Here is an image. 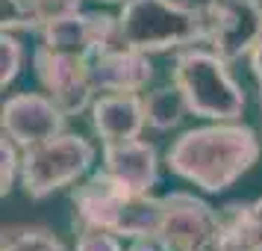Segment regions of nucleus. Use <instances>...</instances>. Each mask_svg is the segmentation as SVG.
<instances>
[{"instance_id": "obj_1", "label": "nucleus", "mask_w": 262, "mask_h": 251, "mask_svg": "<svg viewBox=\"0 0 262 251\" xmlns=\"http://www.w3.org/2000/svg\"><path fill=\"white\" fill-rule=\"evenodd\" d=\"M262 139L245 121H206L177 133L165 151V168L203 195H221L256 168Z\"/></svg>"}, {"instance_id": "obj_2", "label": "nucleus", "mask_w": 262, "mask_h": 251, "mask_svg": "<svg viewBox=\"0 0 262 251\" xmlns=\"http://www.w3.org/2000/svg\"><path fill=\"white\" fill-rule=\"evenodd\" d=\"M71 216L77 227H103L133 242L159 230L162 195L136 192L97 168L71 189Z\"/></svg>"}, {"instance_id": "obj_3", "label": "nucleus", "mask_w": 262, "mask_h": 251, "mask_svg": "<svg viewBox=\"0 0 262 251\" xmlns=\"http://www.w3.org/2000/svg\"><path fill=\"white\" fill-rule=\"evenodd\" d=\"M230 65L233 62L206 45L174 53L168 77L180 89V95L194 119L238 121L245 115L248 95H245V89L236 80Z\"/></svg>"}, {"instance_id": "obj_4", "label": "nucleus", "mask_w": 262, "mask_h": 251, "mask_svg": "<svg viewBox=\"0 0 262 251\" xmlns=\"http://www.w3.org/2000/svg\"><path fill=\"white\" fill-rule=\"evenodd\" d=\"M118 42L150 56L206 45L203 9L186 0H124L118 9Z\"/></svg>"}, {"instance_id": "obj_5", "label": "nucleus", "mask_w": 262, "mask_h": 251, "mask_svg": "<svg viewBox=\"0 0 262 251\" xmlns=\"http://www.w3.org/2000/svg\"><path fill=\"white\" fill-rule=\"evenodd\" d=\"M97 163V148L80 133L62 130L48 142L24 151L21 163V189L30 201H45L62 189H74L92 175Z\"/></svg>"}, {"instance_id": "obj_6", "label": "nucleus", "mask_w": 262, "mask_h": 251, "mask_svg": "<svg viewBox=\"0 0 262 251\" xmlns=\"http://www.w3.org/2000/svg\"><path fill=\"white\" fill-rule=\"evenodd\" d=\"M224 234V213L189 189L162 195V219L156 237L168 251H212Z\"/></svg>"}, {"instance_id": "obj_7", "label": "nucleus", "mask_w": 262, "mask_h": 251, "mask_svg": "<svg viewBox=\"0 0 262 251\" xmlns=\"http://www.w3.org/2000/svg\"><path fill=\"white\" fill-rule=\"evenodd\" d=\"M33 74L38 80V89L50 95L68 115H83L92 109L95 98L100 95L95 83L92 60L50 50L45 45H36L33 50Z\"/></svg>"}, {"instance_id": "obj_8", "label": "nucleus", "mask_w": 262, "mask_h": 251, "mask_svg": "<svg viewBox=\"0 0 262 251\" xmlns=\"http://www.w3.org/2000/svg\"><path fill=\"white\" fill-rule=\"evenodd\" d=\"M206 48L224 60H248L262 36V0H203Z\"/></svg>"}, {"instance_id": "obj_9", "label": "nucleus", "mask_w": 262, "mask_h": 251, "mask_svg": "<svg viewBox=\"0 0 262 251\" xmlns=\"http://www.w3.org/2000/svg\"><path fill=\"white\" fill-rule=\"evenodd\" d=\"M68 112L45 92H15L3 101L0 133L9 136L21 151L41 145L68 130Z\"/></svg>"}, {"instance_id": "obj_10", "label": "nucleus", "mask_w": 262, "mask_h": 251, "mask_svg": "<svg viewBox=\"0 0 262 251\" xmlns=\"http://www.w3.org/2000/svg\"><path fill=\"white\" fill-rule=\"evenodd\" d=\"M38 45L62 53H74L83 60H95L112 45H118V15L112 12H89L80 9L50 21L38 30Z\"/></svg>"}, {"instance_id": "obj_11", "label": "nucleus", "mask_w": 262, "mask_h": 251, "mask_svg": "<svg viewBox=\"0 0 262 251\" xmlns=\"http://www.w3.org/2000/svg\"><path fill=\"white\" fill-rule=\"evenodd\" d=\"M165 160L159 157L156 145L147 142L144 136L127 139V142L100 145V168L136 192L156 189V183H159V166Z\"/></svg>"}, {"instance_id": "obj_12", "label": "nucleus", "mask_w": 262, "mask_h": 251, "mask_svg": "<svg viewBox=\"0 0 262 251\" xmlns=\"http://www.w3.org/2000/svg\"><path fill=\"white\" fill-rule=\"evenodd\" d=\"M95 68V83L97 92H133V95H144L154 86L156 68L154 56L144 50L127 48V45H112L103 50L100 56L92 60Z\"/></svg>"}, {"instance_id": "obj_13", "label": "nucleus", "mask_w": 262, "mask_h": 251, "mask_svg": "<svg viewBox=\"0 0 262 251\" xmlns=\"http://www.w3.org/2000/svg\"><path fill=\"white\" fill-rule=\"evenodd\" d=\"M89 121L100 145L139 139L147 130L144 101L133 92H100L89 109Z\"/></svg>"}, {"instance_id": "obj_14", "label": "nucleus", "mask_w": 262, "mask_h": 251, "mask_svg": "<svg viewBox=\"0 0 262 251\" xmlns=\"http://www.w3.org/2000/svg\"><path fill=\"white\" fill-rule=\"evenodd\" d=\"M144 101V119H147V130L154 133H174L183 127V121L191 112L186 107V101L180 95V89L174 83L168 86H150L142 95Z\"/></svg>"}, {"instance_id": "obj_15", "label": "nucleus", "mask_w": 262, "mask_h": 251, "mask_svg": "<svg viewBox=\"0 0 262 251\" xmlns=\"http://www.w3.org/2000/svg\"><path fill=\"white\" fill-rule=\"evenodd\" d=\"M224 225L248 251H262V198L236 201L221 210Z\"/></svg>"}, {"instance_id": "obj_16", "label": "nucleus", "mask_w": 262, "mask_h": 251, "mask_svg": "<svg viewBox=\"0 0 262 251\" xmlns=\"http://www.w3.org/2000/svg\"><path fill=\"white\" fill-rule=\"evenodd\" d=\"M0 251H68L56 230L48 225H6L3 237H0Z\"/></svg>"}, {"instance_id": "obj_17", "label": "nucleus", "mask_w": 262, "mask_h": 251, "mask_svg": "<svg viewBox=\"0 0 262 251\" xmlns=\"http://www.w3.org/2000/svg\"><path fill=\"white\" fill-rule=\"evenodd\" d=\"M27 62V45L21 33H3L0 30V86L3 92L18 80V74L24 71Z\"/></svg>"}, {"instance_id": "obj_18", "label": "nucleus", "mask_w": 262, "mask_h": 251, "mask_svg": "<svg viewBox=\"0 0 262 251\" xmlns=\"http://www.w3.org/2000/svg\"><path fill=\"white\" fill-rule=\"evenodd\" d=\"M21 163H24V151L0 133V192L9 195L15 186H21Z\"/></svg>"}, {"instance_id": "obj_19", "label": "nucleus", "mask_w": 262, "mask_h": 251, "mask_svg": "<svg viewBox=\"0 0 262 251\" xmlns=\"http://www.w3.org/2000/svg\"><path fill=\"white\" fill-rule=\"evenodd\" d=\"M33 21H36V33L50 21H59L65 15H74L83 9V0H24Z\"/></svg>"}, {"instance_id": "obj_20", "label": "nucleus", "mask_w": 262, "mask_h": 251, "mask_svg": "<svg viewBox=\"0 0 262 251\" xmlns=\"http://www.w3.org/2000/svg\"><path fill=\"white\" fill-rule=\"evenodd\" d=\"M127 239H121L112 230L103 227H77V239H74L71 251H127L124 245Z\"/></svg>"}, {"instance_id": "obj_21", "label": "nucleus", "mask_w": 262, "mask_h": 251, "mask_svg": "<svg viewBox=\"0 0 262 251\" xmlns=\"http://www.w3.org/2000/svg\"><path fill=\"white\" fill-rule=\"evenodd\" d=\"M0 30L3 33H36V21L24 0H0Z\"/></svg>"}, {"instance_id": "obj_22", "label": "nucleus", "mask_w": 262, "mask_h": 251, "mask_svg": "<svg viewBox=\"0 0 262 251\" xmlns=\"http://www.w3.org/2000/svg\"><path fill=\"white\" fill-rule=\"evenodd\" d=\"M248 65H250V74H253V83H256V98H259V112H262V36L248 53Z\"/></svg>"}, {"instance_id": "obj_23", "label": "nucleus", "mask_w": 262, "mask_h": 251, "mask_svg": "<svg viewBox=\"0 0 262 251\" xmlns=\"http://www.w3.org/2000/svg\"><path fill=\"white\" fill-rule=\"evenodd\" d=\"M127 251H168V245L154 234V237H142V239L127 242Z\"/></svg>"}, {"instance_id": "obj_24", "label": "nucleus", "mask_w": 262, "mask_h": 251, "mask_svg": "<svg viewBox=\"0 0 262 251\" xmlns=\"http://www.w3.org/2000/svg\"><path fill=\"white\" fill-rule=\"evenodd\" d=\"M97 3H124V0H97Z\"/></svg>"}]
</instances>
